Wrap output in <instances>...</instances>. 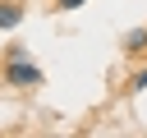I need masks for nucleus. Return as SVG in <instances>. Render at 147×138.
<instances>
[{"mask_svg": "<svg viewBox=\"0 0 147 138\" xmlns=\"http://www.w3.org/2000/svg\"><path fill=\"white\" fill-rule=\"evenodd\" d=\"M5 83H14V87H37V83H41V69H37V64H28L23 55H9Z\"/></svg>", "mask_w": 147, "mask_h": 138, "instance_id": "f257e3e1", "label": "nucleus"}, {"mask_svg": "<svg viewBox=\"0 0 147 138\" xmlns=\"http://www.w3.org/2000/svg\"><path fill=\"white\" fill-rule=\"evenodd\" d=\"M142 46H147V28H133L124 37V51H142Z\"/></svg>", "mask_w": 147, "mask_h": 138, "instance_id": "7ed1b4c3", "label": "nucleus"}, {"mask_svg": "<svg viewBox=\"0 0 147 138\" xmlns=\"http://www.w3.org/2000/svg\"><path fill=\"white\" fill-rule=\"evenodd\" d=\"M133 87H138V92H142V87H147V69H142V74H138V78H133Z\"/></svg>", "mask_w": 147, "mask_h": 138, "instance_id": "20e7f679", "label": "nucleus"}, {"mask_svg": "<svg viewBox=\"0 0 147 138\" xmlns=\"http://www.w3.org/2000/svg\"><path fill=\"white\" fill-rule=\"evenodd\" d=\"M55 5H60V9H78L83 0H55Z\"/></svg>", "mask_w": 147, "mask_h": 138, "instance_id": "39448f33", "label": "nucleus"}, {"mask_svg": "<svg viewBox=\"0 0 147 138\" xmlns=\"http://www.w3.org/2000/svg\"><path fill=\"white\" fill-rule=\"evenodd\" d=\"M23 23V9L18 5H0V28H18Z\"/></svg>", "mask_w": 147, "mask_h": 138, "instance_id": "f03ea898", "label": "nucleus"}]
</instances>
